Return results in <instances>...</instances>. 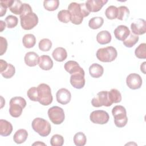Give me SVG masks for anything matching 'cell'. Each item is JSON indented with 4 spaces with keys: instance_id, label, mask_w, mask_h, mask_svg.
Instances as JSON below:
<instances>
[{
    "instance_id": "cell-46",
    "label": "cell",
    "mask_w": 146,
    "mask_h": 146,
    "mask_svg": "<svg viewBox=\"0 0 146 146\" xmlns=\"http://www.w3.org/2000/svg\"><path fill=\"white\" fill-rule=\"evenodd\" d=\"M46 145L44 143H42V142H40V141H37V142H35L33 144V145Z\"/></svg>"
},
{
    "instance_id": "cell-15",
    "label": "cell",
    "mask_w": 146,
    "mask_h": 146,
    "mask_svg": "<svg viewBox=\"0 0 146 146\" xmlns=\"http://www.w3.org/2000/svg\"><path fill=\"white\" fill-rule=\"evenodd\" d=\"M108 2L107 0H88L86 5L90 12H98L102 7Z\"/></svg>"
},
{
    "instance_id": "cell-16",
    "label": "cell",
    "mask_w": 146,
    "mask_h": 146,
    "mask_svg": "<svg viewBox=\"0 0 146 146\" xmlns=\"http://www.w3.org/2000/svg\"><path fill=\"white\" fill-rule=\"evenodd\" d=\"M64 67L65 70L71 75L76 73H85L84 70L76 61L69 60L67 62L64 64Z\"/></svg>"
},
{
    "instance_id": "cell-8",
    "label": "cell",
    "mask_w": 146,
    "mask_h": 146,
    "mask_svg": "<svg viewBox=\"0 0 146 146\" xmlns=\"http://www.w3.org/2000/svg\"><path fill=\"white\" fill-rule=\"evenodd\" d=\"M47 113L49 119L54 124H60L64 120V112L61 107L53 106L48 109Z\"/></svg>"
},
{
    "instance_id": "cell-1",
    "label": "cell",
    "mask_w": 146,
    "mask_h": 146,
    "mask_svg": "<svg viewBox=\"0 0 146 146\" xmlns=\"http://www.w3.org/2000/svg\"><path fill=\"white\" fill-rule=\"evenodd\" d=\"M68 11L70 14V21L75 25L81 24L83 18L88 16L90 13L84 3L71 2L68 6Z\"/></svg>"
},
{
    "instance_id": "cell-10",
    "label": "cell",
    "mask_w": 146,
    "mask_h": 146,
    "mask_svg": "<svg viewBox=\"0 0 146 146\" xmlns=\"http://www.w3.org/2000/svg\"><path fill=\"white\" fill-rule=\"evenodd\" d=\"M90 120L95 124H104L110 119L108 113L103 110H96L92 111L90 115Z\"/></svg>"
},
{
    "instance_id": "cell-7",
    "label": "cell",
    "mask_w": 146,
    "mask_h": 146,
    "mask_svg": "<svg viewBox=\"0 0 146 146\" xmlns=\"http://www.w3.org/2000/svg\"><path fill=\"white\" fill-rule=\"evenodd\" d=\"M115 125L119 128L124 127L128 121L125 108L122 106H116L112 110Z\"/></svg>"
},
{
    "instance_id": "cell-36",
    "label": "cell",
    "mask_w": 146,
    "mask_h": 146,
    "mask_svg": "<svg viewBox=\"0 0 146 146\" xmlns=\"http://www.w3.org/2000/svg\"><path fill=\"white\" fill-rule=\"evenodd\" d=\"M15 72V69L13 65L10 63H8V66L6 68L1 72V75L6 79H10L12 78Z\"/></svg>"
},
{
    "instance_id": "cell-40",
    "label": "cell",
    "mask_w": 146,
    "mask_h": 146,
    "mask_svg": "<svg viewBox=\"0 0 146 146\" xmlns=\"http://www.w3.org/2000/svg\"><path fill=\"white\" fill-rule=\"evenodd\" d=\"M29 98L34 102H38V89L35 87H31L27 92Z\"/></svg>"
},
{
    "instance_id": "cell-26",
    "label": "cell",
    "mask_w": 146,
    "mask_h": 146,
    "mask_svg": "<svg viewBox=\"0 0 146 146\" xmlns=\"http://www.w3.org/2000/svg\"><path fill=\"white\" fill-rule=\"evenodd\" d=\"M23 46L27 48L33 47L36 43L35 36L32 34H27L23 36L22 39Z\"/></svg>"
},
{
    "instance_id": "cell-5",
    "label": "cell",
    "mask_w": 146,
    "mask_h": 146,
    "mask_svg": "<svg viewBox=\"0 0 146 146\" xmlns=\"http://www.w3.org/2000/svg\"><path fill=\"white\" fill-rule=\"evenodd\" d=\"M38 102L43 106H48L52 102L50 87L45 83H41L37 87Z\"/></svg>"
},
{
    "instance_id": "cell-14",
    "label": "cell",
    "mask_w": 146,
    "mask_h": 146,
    "mask_svg": "<svg viewBox=\"0 0 146 146\" xmlns=\"http://www.w3.org/2000/svg\"><path fill=\"white\" fill-rule=\"evenodd\" d=\"M56 98L58 103L65 105L70 102L71 94L67 89L62 88L57 91L56 94Z\"/></svg>"
},
{
    "instance_id": "cell-18",
    "label": "cell",
    "mask_w": 146,
    "mask_h": 146,
    "mask_svg": "<svg viewBox=\"0 0 146 146\" xmlns=\"http://www.w3.org/2000/svg\"><path fill=\"white\" fill-rule=\"evenodd\" d=\"M38 65L43 70H50L53 67V62L48 55H41L39 58Z\"/></svg>"
},
{
    "instance_id": "cell-43",
    "label": "cell",
    "mask_w": 146,
    "mask_h": 146,
    "mask_svg": "<svg viewBox=\"0 0 146 146\" xmlns=\"http://www.w3.org/2000/svg\"><path fill=\"white\" fill-rule=\"evenodd\" d=\"M7 66H8V63L5 60L3 59H1L0 60V67H1L0 72H1L3 71H4L6 68Z\"/></svg>"
},
{
    "instance_id": "cell-28",
    "label": "cell",
    "mask_w": 146,
    "mask_h": 146,
    "mask_svg": "<svg viewBox=\"0 0 146 146\" xmlns=\"http://www.w3.org/2000/svg\"><path fill=\"white\" fill-rule=\"evenodd\" d=\"M139 37L138 35H135L133 33H129V35L127 36V38L123 41V44L128 48H131L133 47L139 40Z\"/></svg>"
},
{
    "instance_id": "cell-38",
    "label": "cell",
    "mask_w": 146,
    "mask_h": 146,
    "mask_svg": "<svg viewBox=\"0 0 146 146\" xmlns=\"http://www.w3.org/2000/svg\"><path fill=\"white\" fill-rule=\"evenodd\" d=\"M64 143L63 137L58 134L53 135L50 139V144L52 146H62Z\"/></svg>"
},
{
    "instance_id": "cell-34",
    "label": "cell",
    "mask_w": 146,
    "mask_h": 146,
    "mask_svg": "<svg viewBox=\"0 0 146 146\" xmlns=\"http://www.w3.org/2000/svg\"><path fill=\"white\" fill-rule=\"evenodd\" d=\"M146 44L145 43H141L135 51V56L139 59H145L146 58Z\"/></svg>"
},
{
    "instance_id": "cell-6",
    "label": "cell",
    "mask_w": 146,
    "mask_h": 146,
    "mask_svg": "<svg viewBox=\"0 0 146 146\" xmlns=\"http://www.w3.org/2000/svg\"><path fill=\"white\" fill-rule=\"evenodd\" d=\"M98 59L102 62H111L117 57L116 49L112 46H108L98 50L96 54Z\"/></svg>"
},
{
    "instance_id": "cell-41",
    "label": "cell",
    "mask_w": 146,
    "mask_h": 146,
    "mask_svg": "<svg viewBox=\"0 0 146 146\" xmlns=\"http://www.w3.org/2000/svg\"><path fill=\"white\" fill-rule=\"evenodd\" d=\"M7 48V42L6 38L0 36V55H3L6 51Z\"/></svg>"
},
{
    "instance_id": "cell-31",
    "label": "cell",
    "mask_w": 146,
    "mask_h": 146,
    "mask_svg": "<svg viewBox=\"0 0 146 146\" xmlns=\"http://www.w3.org/2000/svg\"><path fill=\"white\" fill-rule=\"evenodd\" d=\"M108 95L112 103H117L120 102L121 100V95L117 89H111L110 91H108Z\"/></svg>"
},
{
    "instance_id": "cell-44",
    "label": "cell",
    "mask_w": 146,
    "mask_h": 146,
    "mask_svg": "<svg viewBox=\"0 0 146 146\" xmlns=\"http://www.w3.org/2000/svg\"><path fill=\"white\" fill-rule=\"evenodd\" d=\"M145 64H146V62H144L141 65H140V70L141 72H143V74H145Z\"/></svg>"
},
{
    "instance_id": "cell-37",
    "label": "cell",
    "mask_w": 146,
    "mask_h": 146,
    "mask_svg": "<svg viewBox=\"0 0 146 146\" xmlns=\"http://www.w3.org/2000/svg\"><path fill=\"white\" fill-rule=\"evenodd\" d=\"M58 18L62 23H67L70 21V14L68 10H62L59 11Z\"/></svg>"
},
{
    "instance_id": "cell-23",
    "label": "cell",
    "mask_w": 146,
    "mask_h": 146,
    "mask_svg": "<svg viewBox=\"0 0 146 146\" xmlns=\"http://www.w3.org/2000/svg\"><path fill=\"white\" fill-rule=\"evenodd\" d=\"M52 56L56 61L63 62L67 58V53L65 48L63 47H57L53 51Z\"/></svg>"
},
{
    "instance_id": "cell-29",
    "label": "cell",
    "mask_w": 146,
    "mask_h": 146,
    "mask_svg": "<svg viewBox=\"0 0 146 146\" xmlns=\"http://www.w3.org/2000/svg\"><path fill=\"white\" fill-rule=\"evenodd\" d=\"M129 15V10L126 6H121L117 7V19L120 21H126Z\"/></svg>"
},
{
    "instance_id": "cell-17",
    "label": "cell",
    "mask_w": 146,
    "mask_h": 146,
    "mask_svg": "<svg viewBox=\"0 0 146 146\" xmlns=\"http://www.w3.org/2000/svg\"><path fill=\"white\" fill-rule=\"evenodd\" d=\"M113 33L115 38L117 40L124 41L129 35L130 31L127 26L119 25L115 29Z\"/></svg>"
},
{
    "instance_id": "cell-32",
    "label": "cell",
    "mask_w": 146,
    "mask_h": 146,
    "mask_svg": "<svg viewBox=\"0 0 146 146\" xmlns=\"http://www.w3.org/2000/svg\"><path fill=\"white\" fill-rule=\"evenodd\" d=\"M59 5L58 0H45L43 1V6L48 11H54L56 10Z\"/></svg>"
},
{
    "instance_id": "cell-35",
    "label": "cell",
    "mask_w": 146,
    "mask_h": 146,
    "mask_svg": "<svg viewBox=\"0 0 146 146\" xmlns=\"http://www.w3.org/2000/svg\"><path fill=\"white\" fill-rule=\"evenodd\" d=\"M39 48L42 51H49L52 47L51 41L47 39L44 38L41 39L38 44Z\"/></svg>"
},
{
    "instance_id": "cell-4",
    "label": "cell",
    "mask_w": 146,
    "mask_h": 146,
    "mask_svg": "<svg viewBox=\"0 0 146 146\" xmlns=\"http://www.w3.org/2000/svg\"><path fill=\"white\" fill-rule=\"evenodd\" d=\"M33 129L42 137L47 136L51 132V125L46 120L36 117L34 119L31 123Z\"/></svg>"
},
{
    "instance_id": "cell-30",
    "label": "cell",
    "mask_w": 146,
    "mask_h": 146,
    "mask_svg": "<svg viewBox=\"0 0 146 146\" xmlns=\"http://www.w3.org/2000/svg\"><path fill=\"white\" fill-rule=\"evenodd\" d=\"M87 141L86 136L82 132H79L74 136V143L76 146H83Z\"/></svg>"
},
{
    "instance_id": "cell-20",
    "label": "cell",
    "mask_w": 146,
    "mask_h": 146,
    "mask_svg": "<svg viewBox=\"0 0 146 146\" xmlns=\"http://www.w3.org/2000/svg\"><path fill=\"white\" fill-rule=\"evenodd\" d=\"M13 131V125L8 121L1 119L0 120V134L3 136H9Z\"/></svg>"
},
{
    "instance_id": "cell-13",
    "label": "cell",
    "mask_w": 146,
    "mask_h": 146,
    "mask_svg": "<svg viewBox=\"0 0 146 146\" xmlns=\"http://www.w3.org/2000/svg\"><path fill=\"white\" fill-rule=\"evenodd\" d=\"M85 73H76L72 74L70 77V83L74 88L81 89L85 85Z\"/></svg>"
},
{
    "instance_id": "cell-2",
    "label": "cell",
    "mask_w": 146,
    "mask_h": 146,
    "mask_svg": "<svg viewBox=\"0 0 146 146\" xmlns=\"http://www.w3.org/2000/svg\"><path fill=\"white\" fill-rule=\"evenodd\" d=\"M19 17L21 25L25 30H31L38 23V16L33 12L31 6L28 3H23V10Z\"/></svg>"
},
{
    "instance_id": "cell-42",
    "label": "cell",
    "mask_w": 146,
    "mask_h": 146,
    "mask_svg": "<svg viewBox=\"0 0 146 146\" xmlns=\"http://www.w3.org/2000/svg\"><path fill=\"white\" fill-rule=\"evenodd\" d=\"M7 8V7L6 6L0 3V17H3L4 15H5V14L6 13Z\"/></svg>"
},
{
    "instance_id": "cell-11",
    "label": "cell",
    "mask_w": 146,
    "mask_h": 146,
    "mask_svg": "<svg viewBox=\"0 0 146 146\" xmlns=\"http://www.w3.org/2000/svg\"><path fill=\"white\" fill-rule=\"evenodd\" d=\"M142 79L141 76L135 73H132L128 75L126 79L127 86L132 90H137L140 88L142 85Z\"/></svg>"
},
{
    "instance_id": "cell-33",
    "label": "cell",
    "mask_w": 146,
    "mask_h": 146,
    "mask_svg": "<svg viewBox=\"0 0 146 146\" xmlns=\"http://www.w3.org/2000/svg\"><path fill=\"white\" fill-rule=\"evenodd\" d=\"M105 15L108 19H115L117 18V7L112 5L108 6L106 10Z\"/></svg>"
},
{
    "instance_id": "cell-12",
    "label": "cell",
    "mask_w": 146,
    "mask_h": 146,
    "mask_svg": "<svg viewBox=\"0 0 146 146\" xmlns=\"http://www.w3.org/2000/svg\"><path fill=\"white\" fill-rule=\"evenodd\" d=\"M131 29L133 34L140 35L146 32V22L143 19H137L131 25Z\"/></svg>"
},
{
    "instance_id": "cell-19",
    "label": "cell",
    "mask_w": 146,
    "mask_h": 146,
    "mask_svg": "<svg viewBox=\"0 0 146 146\" xmlns=\"http://www.w3.org/2000/svg\"><path fill=\"white\" fill-rule=\"evenodd\" d=\"M39 56L35 52L30 51L26 54L24 60L26 65L29 67H34L36 64H38Z\"/></svg>"
},
{
    "instance_id": "cell-24",
    "label": "cell",
    "mask_w": 146,
    "mask_h": 146,
    "mask_svg": "<svg viewBox=\"0 0 146 146\" xmlns=\"http://www.w3.org/2000/svg\"><path fill=\"white\" fill-rule=\"evenodd\" d=\"M27 136V131L24 129H20L17 131L14 135L13 140L17 144H22L26 140Z\"/></svg>"
},
{
    "instance_id": "cell-45",
    "label": "cell",
    "mask_w": 146,
    "mask_h": 146,
    "mask_svg": "<svg viewBox=\"0 0 146 146\" xmlns=\"http://www.w3.org/2000/svg\"><path fill=\"white\" fill-rule=\"evenodd\" d=\"M0 25H1V30L0 31L2 32L4 29H5V26H6V23L3 21H0Z\"/></svg>"
},
{
    "instance_id": "cell-9",
    "label": "cell",
    "mask_w": 146,
    "mask_h": 146,
    "mask_svg": "<svg viewBox=\"0 0 146 146\" xmlns=\"http://www.w3.org/2000/svg\"><path fill=\"white\" fill-rule=\"evenodd\" d=\"M91 104L95 107H100L103 106L110 107L113 103L110 99L108 91H102L98 92L96 96L92 99Z\"/></svg>"
},
{
    "instance_id": "cell-22",
    "label": "cell",
    "mask_w": 146,
    "mask_h": 146,
    "mask_svg": "<svg viewBox=\"0 0 146 146\" xmlns=\"http://www.w3.org/2000/svg\"><path fill=\"white\" fill-rule=\"evenodd\" d=\"M112 37L110 33L107 30L101 31L96 35V40L100 44L109 43Z\"/></svg>"
},
{
    "instance_id": "cell-39",
    "label": "cell",
    "mask_w": 146,
    "mask_h": 146,
    "mask_svg": "<svg viewBox=\"0 0 146 146\" xmlns=\"http://www.w3.org/2000/svg\"><path fill=\"white\" fill-rule=\"evenodd\" d=\"M5 22L7 25V27L9 29H13L15 27L18 22V18L15 16L9 15L5 18Z\"/></svg>"
},
{
    "instance_id": "cell-3",
    "label": "cell",
    "mask_w": 146,
    "mask_h": 146,
    "mask_svg": "<svg viewBox=\"0 0 146 146\" xmlns=\"http://www.w3.org/2000/svg\"><path fill=\"white\" fill-rule=\"evenodd\" d=\"M26 106V102L23 98L21 96L12 98L10 100V108L9 110L10 115L14 117H19Z\"/></svg>"
},
{
    "instance_id": "cell-21",
    "label": "cell",
    "mask_w": 146,
    "mask_h": 146,
    "mask_svg": "<svg viewBox=\"0 0 146 146\" xmlns=\"http://www.w3.org/2000/svg\"><path fill=\"white\" fill-rule=\"evenodd\" d=\"M89 72L92 78H98L103 74L104 68L99 64L93 63L89 67Z\"/></svg>"
},
{
    "instance_id": "cell-27",
    "label": "cell",
    "mask_w": 146,
    "mask_h": 146,
    "mask_svg": "<svg viewBox=\"0 0 146 146\" xmlns=\"http://www.w3.org/2000/svg\"><path fill=\"white\" fill-rule=\"evenodd\" d=\"M104 19L100 17H95L90 19L88 22L89 27L94 30L98 29L103 25Z\"/></svg>"
},
{
    "instance_id": "cell-25",
    "label": "cell",
    "mask_w": 146,
    "mask_h": 146,
    "mask_svg": "<svg viewBox=\"0 0 146 146\" xmlns=\"http://www.w3.org/2000/svg\"><path fill=\"white\" fill-rule=\"evenodd\" d=\"M23 7V3L19 0H12L11 3L9 6V9L11 13L16 15H21Z\"/></svg>"
}]
</instances>
